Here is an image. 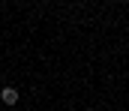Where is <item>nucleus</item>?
<instances>
[{"label": "nucleus", "instance_id": "f257e3e1", "mask_svg": "<svg viewBox=\"0 0 129 111\" xmlns=\"http://www.w3.org/2000/svg\"><path fill=\"white\" fill-rule=\"evenodd\" d=\"M0 102H3V105H15V102H18V90H15V87H3V90H0Z\"/></svg>", "mask_w": 129, "mask_h": 111}]
</instances>
